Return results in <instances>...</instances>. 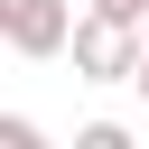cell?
I'll use <instances>...</instances> for the list:
<instances>
[{"mask_svg":"<svg viewBox=\"0 0 149 149\" xmlns=\"http://www.w3.org/2000/svg\"><path fill=\"white\" fill-rule=\"evenodd\" d=\"M0 149H47V130H37V121H19V112H9V121H0Z\"/></svg>","mask_w":149,"mask_h":149,"instance_id":"4","label":"cell"},{"mask_svg":"<svg viewBox=\"0 0 149 149\" xmlns=\"http://www.w3.org/2000/svg\"><path fill=\"white\" fill-rule=\"evenodd\" d=\"M130 93L149 102V28H140V74H130Z\"/></svg>","mask_w":149,"mask_h":149,"instance_id":"6","label":"cell"},{"mask_svg":"<svg viewBox=\"0 0 149 149\" xmlns=\"http://www.w3.org/2000/svg\"><path fill=\"white\" fill-rule=\"evenodd\" d=\"M65 56H74V84H130L140 74V28L112 19V9H84L74 37H65Z\"/></svg>","mask_w":149,"mask_h":149,"instance_id":"1","label":"cell"},{"mask_svg":"<svg viewBox=\"0 0 149 149\" xmlns=\"http://www.w3.org/2000/svg\"><path fill=\"white\" fill-rule=\"evenodd\" d=\"M84 9H112V19H130V28H149V0H84Z\"/></svg>","mask_w":149,"mask_h":149,"instance_id":"5","label":"cell"},{"mask_svg":"<svg viewBox=\"0 0 149 149\" xmlns=\"http://www.w3.org/2000/svg\"><path fill=\"white\" fill-rule=\"evenodd\" d=\"M0 37H9V56H65L74 9L65 0H0Z\"/></svg>","mask_w":149,"mask_h":149,"instance_id":"2","label":"cell"},{"mask_svg":"<svg viewBox=\"0 0 149 149\" xmlns=\"http://www.w3.org/2000/svg\"><path fill=\"white\" fill-rule=\"evenodd\" d=\"M74 149H130V130H121V121H84V130H74Z\"/></svg>","mask_w":149,"mask_h":149,"instance_id":"3","label":"cell"}]
</instances>
